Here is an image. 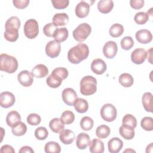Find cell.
<instances>
[{
  "label": "cell",
  "instance_id": "obj_1",
  "mask_svg": "<svg viewBox=\"0 0 153 153\" xmlns=\"http://www.w3.org/2000/svg\"><path fill=\"white\" fill-rule=\"evenodd\" d=\"M89 54V48L87 45L79 43L70 48L68 53V60L73 64H78L87 59Z\"/></svg>",
  "mask_w": 153,
  "mask_h": 153
},
{
  "label": "cell",
  "instance_id": "obj_2",
  "mask_svg": "<svg viewBox=\"0 0 153 153\" xmlns=\"http://www.w3.org/2000/svg\"><path fill=\"white\" fill-rule=\"evenodd\" d=\"M21 22L20 19L16 16L10 17L5 22V30L4 33L5 39L10 42H15L19 38V29L20 27Z\"/></svg>",
  "mask_w": 153,
  "mask_h": 153
},
{
  "label": "cell",
  "instance_id": "obj_3",
  "mask_svg": "<svg viewBox=\"0 0 153 153\" xmlns=\"http://www.w3.org/2000/svg\"><path fill=\"white\" fill-rule=\"evenodd\" d=\"M68 71L65 68H55L47 78L46 83L51 88H57L62 84V81L68 76Z\"/></svg>",
  "mask_w": 153,
  "mask_h": 153
},
{
  "label": "cell",
  "instance_id": "obj_4",
  "mask_svg": "<svg viewBox=\"0 0 153 153\" xmlns=\"http://www.w3.org/2000/svg\"><path fill=\"white\" fill-rule=\"evenodd\" d=\"M17 60L13 56L5 53L0 55V70L8 74L15 72L18 68Z\"/></svg>",
  "mask_w": 153,
  "mask_h": 153
},
{
  "label": "cell",
  "instance_id": "obj_5",
  "mask_svg": "<svg viewBox=\"0 0 153 153\" xmlns=\"http://www.w3.org/2000/svg\"><path fill=\"white\" fill-rule=\"evenodd\" d=\"M80 92L84 96H90L97 90V80L90 75L84 76L80 81Z\"/></svg>",
  "mask_w": 153,
  "mask_h": 153
},
{
  "label": "cell",
  "instance_id": "obj_6",
  "mask_svg": "<svg viewBox=\"0 0 153 153\" xmlns=\"http://www.w3.org/2000/svg\"><path fill=\"white\" fill-rule=\"evenodd\" d=\"M91 32V26L87 23H83L78 25L73 31L74 38L78 42L85 41L90 35Z\"/></svg>",
  "mask_w": 153,
  "mask_h": 153
},
{
  "label": "cell",
  "instance_id": "obj_7",
  "mask_svg": "<svg viewBox=\"0 0 153 153\" xmlns=\"http://www.w3.org/2000/svg\"><path fill=\"white\" fill-rule=\"evenodd\" d=\"M24 33L29 39H33L36 38L39 33V26L35 19H30L27 20L23 27Z\"/></svg>",
  "mask_w": 153,
  "mask_h": 153
},
{
  "label": "cell",
  "instance_id": "obj_8",
  "mask_svg": "<svg viewBox=\"0 0 153 153\" xmlns=\"http://www.w3.org/2000/svg\"><path fill=\"white\" fill-rule=\"evenodd\" d=\"M100 112L102 118L107 122H112L114 121L117 115L116 108L110 103H106L103 105L100 109Z\"/></svg>",
  "mask_w": 153,
  "mask_h": 153
},
{
  "label": "cell",
  "instance_id": "obj_9",
  "mask_svg": "<svg viewBox=\"0 0 153 153\" xmlns=\"http://www.w3.org/2000/svg\"><path fill=\"white\" fill-rule=\"evenodd\" d=\"M45 50L46 54L48 57L51 58L57 57L61 51V44L55 40L50 41L47 44Z\"/></svg>",
  "mask_w": 153,
  "mask_h": 153
},
{
  "label": "cell",
  "instance_id": "obj_10",
  "mask_svg": "<svg viewBox=\"0 0 153 153\" xmlns=\"http://www.w3.org/2000/svg\"><path fill=\"white\" fill-rule=\"evenodd\" d=\"M62 97L65 103L69 106H74L75 100L78 99L76 91L72 88H65L62 91Z\"/></svg>",
  "mask_w": 153,
  "mask_h": 153
},
{
  "label": "cell",
  "instance_id": "obj_11",
  "mask_svg": "<svg viewBox=\"0 0 153 153\" xmlns=\"http://www.w3.org/2000/svg\"><path fill=\"white\" fill-rule=\"evenodd\" d=\"M118 51L117 44L113 41H109L106 42L103 47V53L107 59L114 58Z\"/></svg>",
  "mask_w": 153,
  "mask_h": 153
},
{
  "label": "cell",
  "instance_id": "obj_12",
  "mask_svg": "<svg viewBox=\"0 0 153 153\" xmlns=\"http://www.w3.org/2000/svg\"><path fill=\"white\" fill-rule=\"evenodd\" d=\"M16 101L14 95L10 91H4L0 94V105L4 108L12 106Z\"/></svg>",
  "mask_w": 153,
  "mask_h": 153
},
{
  "label": "cell",
  "instance_id": "obj_13",
  "mask_svg": "<svg viewBox=\"0 0 153 153\" xmlns=\"http://www.w3.org/2000/svg\"><path fill=\"white\" fill-rule=\"evenodd\" d=\"M146 58V52L142 48H136L131 54V60L135 64L140 65L143 63Z\"/></svg>",
  "mask_w": 153,
  "mask_h": 153
},
{
  "label": "cell",
  "instance_id": "obj_14",
  "mask_svg": "<svg viewBox=\"0 0 153 153\" xmlns=\"http://www.w3.org/2000/svg\"><path fill=\"white\" fill-rule=\"evenodd\" d=\"M17 79L20 84L24 87H29L33 83V76L27 70L22 71L17 75Z\"/></svg>",
  "mask_w": 153,
  "mask_h": 153
},
{
  "label": "cell",
  "instance_id": "obj_15",
  "mask_svg": "<svg viewBox=\"0 0 153 153\" xmlns=\"http://www.w3.org/2000/svg\"><path fill=\"white\" fill-rule=\"evenodd\" d=\"M107 69L106 64L101 59H96L93 60L91 64V69L92 72L97 75L103 74Z\"/></svg>",
  "mask_w": 153,
  "mask_h": 153
},
{
  "label": "cell",
  "instance_id": "obj_16",
  "mask_svg": "<svg viewBox=\"0 0 153 153\" xmlns=\"http://www.w3.org/2000/svg\"><path fill=\"white\" fill-rule=\"evenodd\" d=\"M136 40L141 44H146L149 43L152 39L151 32L147 29H140L135 34Z\"/></svg>",
  "mask_w": 153,
  "mask_h": 153
},
{
  "label": "cell",
  "instance_id": "obj_17",
  "mask_svg": "<svg viewBox=\"0 0 153 153\" xmlns=\"http://www.w3.org/2000/svg\"><path fill=\"white\" fill-rule=\"evenodd\" d=\"M90 11V5L85 1H80L76 6L75 13L79 18H84L87 17Z\"/></svg>",
  "mask_w": 153,
  "mask_h": 153
},
{
  "label": "cell",
  "instance_id": "obj_18",
  "mask_svg": "<svg viewBox=\"0 0 153 153\" xmlns=\"http://www.w3.org/2000/svg\"><path fill=\"white\" fill-rule=\"evenodd\" d=\"M123 146V141L118 137H112L108 142V151L111 153H117Z\"/></svg>",
  "mask_w": 153,
  "mask_h": 153
},
{
  "label": "cell",
  "instance_id": "obj_19",
  "mask_svg": "<svg viewBox=\"0 0 153 153\" xmlns=\"http://www.w3.org/2000/svg\"><path fill=\"white\" fill-rule=\"evenodd\" d=\"M90 138L88 134L80 133L76 139V145L79 149H85L89 145Z\"/></svg>",
  "mask_w": 153,
  "mask_h": 153
},
{
  "label": "cell",
  "instance_id": "obj_20",
  "mask_svg": "<svg viewBox=\"0 0 153 153\" xmlns=\"http://www.w3.org/2000/svg\"><path fill=\"white\" fill-rule=\"evenodd\" d=\"M31 74L33 77L42 78L46 76L48 74V68L43 64H38L32 69Z\"/></svg>",
  "mask_w": 153,
  "mask_h": 153
},
{
  "label": "cell",
  "instance_id": "obj_21",
  "mask_svg": "<svg viewBox=\"0 0 153 153\" xmlns=\"http://www.w3.org/2000/svg\"><path fill=\"white\" fill-rule=\"evenodd\" d=\"M59 139L63 144L69 145L74 142L75 139V134L72 130L64 129L60 133Z\"/></svg>",
  "mask_w": 153,
  "mask_h": 153
},
{
  "label": "cell",
  "instance_id": "obj_22",
  "mask_svg": "<svg viewBox=\"0 0 153 153\" xmlns=\"http://www.w3.org/2000/svg\"><path fill=\"white\" fill-rule=\"evenodd\" d=\"M21 121V117L16 111H12L8 113L6 117L7 124L11 128Z\"/></svg>",
  "mask_w": 153,
  "mask_h": 153
},
{
  "label": "cell",
  "instance_id": "obj_23",
  "mask_svg": "<svg viewBox=\"0 0 153 153\" xmlns=\"http://www.w3.org/2000/svg\"><path fill=\"white\" fill-rule=\"evenodd\" d=\"M142 102L145 110L149 112H152L153 96L151 93H145L142 97Z\"/></svg>",
  "mask_w": 153,
  "mask_h": 153
},
{
  "label": "cell",
  "instance_id": "obj_24",
  "mask_svg": "<svg viewBox=\"0 0 153 153\" xmlns=\"http://www.w3.org/2000/svg\"><path fill=\"white\" fill-rule=\"evenodd\" d=\"M90 151L91 153H103L104 152V143L99 139H93L89 144Z\"/></svg>",
  "mask_w": 153,
  "mask_h": 153
},
{
  "label": "cell",
  "instance_id": "obj_25",
  "mask_svg": "<svg viewBox=\"0 0 153 153\" xmlns=\"http://www.w3.org/2000/svg\"><path fill=\"white\" fill-rule=\"evenodd\" d=\"M52 21L53 23L57 27L65 26L69 22V16L65 13H56L54 15Z\"/></svg>",
  "mask_w": 153,
  "mask_h": 153
},
{
  "label": "cell",
  "instance_id": "obj_26",
  "mask_svg": "<svg viewBox=\"0 0 153 153\" xmlns=\"http://www.w3.org/2000/svg\"><path fill=\"white\" fill-rule=\"evenodd\" d=\"M114 7V2L112 0H101L98 2L97 9L103 13H109Z\"/></svg>",
  "mask_w": 153,
  "mask_h": 153
},
{
  "label": "cell",
  "instance_id": "obj_27",
  "mask_svg": "<svg viewBox=\"0 0 153 153\" xmlns=\"http://www.w3.org/2000/svg\"><path fill=\"white\" fill-rule=\"evenodd\" d=\"M119 133L120 135L126 140H131L134 136V128L127 126L122 125L119 129Z\"/></svg>",
  "mask_w": 153,
  "mask_h": 153
},
{
  "label": "cell",
  "instance_id": "obj_28",
  "mask_svg": "<svg viewBox=\"0 0 153 153\" xmlns=\"http://www.w3.org/2000/svg\"><path fill=\"white\" fill-rule=\"evenodd\" d=\"M69 35V32L67 28L66 27H61L57 28L53 35V38L55 41L59 42H63L66 40Z\"/></svg>",
  "mask_w": 153,
  "mask_h": 153
},
{
  "label": "cell",
  "instance_id": "obj_29",
  "mask_svg": "<svg viewBox=\"0 0 153 153\" xmlns=\"http://www.w3.org/2000/svg\"><path fill=\"white\" fill-rule=\"evenodd\" d=\"M49 127L50 129L56 133H60L65 129V124L62 122L60 119L58 118L52 119L49 123Z\"/></svg>",
  "mask_w": 153,
  "mask_h": 153
},
{
  "label": "cell",
  "instance_id": "obj_30",
  "mask_svg": "<svg viewBox=\"0 0 153 153\" xmlns=\"http://www.w3.org/2000/svg\"><path fill=\"white\" fill-rule=\"evenodd\" d=\"M74 106L78 112L85 113L88 109V103L84 99L78 98L75 100Z\"/></svg>",
  "mask_w": 153,
  "mask_h": 153
},
{
  "label": "cell",
  "instance_id": "obj_31",
  "mask_svg": "<svg viewBox=\"0 0 153 153\" xmlns=\"http://www.w3.org/2000/svg\"><path fill=\"white\" fill-rule=\"evenodd\" d=\"M118 81L122 86L124 87H130L133 84L134 79L130 74L128 73H124L119 76Z\"/></svg>",
  "mask_w": 153,
  "mask_h": 153
},
{
  "label": "cell",
  "instance_id": "obj_32",
  "mask_svg": "<svg viewBox=\"0 0 153 153\" xmlns=\"http://www.w3.org/2000/svg\"><path fill=\"white\" fill-rule=\"evenodd\" d=\"M124 32V27L119 23H115L112 25L109 30V33L113 38H118Z\"/></svg>",
  "mask_w": 153,
  "mask_h": 153
},
{
  "label": "cell",
  "instance_id": "obj_33",
  "mask_svg": "<svg viewBox=\"0 0 153 153\" xmlns=\"http://www.w3.org/2000/svg\"><path fill=\"white\" fill-rule=\"evenodd\" d=\"M44 151L46 153H59L61 151V147L58 143L50 141L45 144Z\"/></svg>",
  "mask_w": 153,
  "mask_h": 153
},
{
  "label": "cell",
  "instance_id": "obj_34",
  "mask_svg": "<svg viewBox=\"0 0 153 153\" xmlns=\"http://www.w3.org/2000/svg\"><path fill=\"white\" fill-rule=\"evenodd\" d=\"M110 128L106 125H100L97 127L96 130V134L99 139H105L110 134Z\"/></svg>",
  "mask_w": 153,
  "mask_h": 153
},
{
  "label": "cell",
  "instance_id": "obj_35",
  "mask_svg": "<svg viewBox=\"0 0 153 153\" xmlns=\"http://www.w3.org/2000/svg\"><path fill=\"white\" fill-rule=\"evenodd\" d=\"M11 131L14 135L21 136L24 135L27 131V126L24 123L20 121L17 125L12 127Z\"/></svg>",
  "mask_w": 153,
  "mask_h": 153
},
{
  "label": "cell",
  "instance_id": "obj_36",
  "mask_svg": "<svg viewBox=\"0 0 153 153\" xmlns=\"http://www.w3.org/2000/svg\"><path fill=\"white\" fill-rule=\"evenodd\" d=\"M60 119L64 124L69 125L74 121L75 115L72 111L67 110L62 113Z\"/></svg>",
  "mask_w": 153,
  "mask_h": 153
},
{
  "label": "cell",
  "instance_id": "obj_37",
  "mask_svg": "<svg viewBox=\"0 0 153 153\" xmlns=\"http://www.w3.org/2000/svg\"><path fill=\"white\" fill-rule=\"evenodd\" d=\"M94 125L93 119L89 117H84L80 121V127L84 131L90 130Z\"/></svg>",
  "mask_w": 153,
  "mask_h": 153
},
{
  "label": "cell",
  "instance_id": "obj_38",
  "mask_svg": "<svg viewBox=\"0 0 153 153\" xmlns=\"http://www.w3.org/2000/svg\"><path fill=\"white\" fill-rule=\"evenodd\" d=\"M123 125L130 126L133 128L137 126L136 118L131 114H126L123 118Z\"/></svg>",
  "mask_w": 153,
  "mask_h": 153
},
{
  "label": "cell",
  "instance_id": "obj_39",
  "mask_svg": "<svg viewBox=\"0 0 153 153\" xmlns=\"http://www.w3.org/2000/svg\"><path fill=\"white\" fill-rule=\"evenodd\" d=\"M134 22L138 25L145 24L149 20V15L145 12L137 13L134 17Z\"/></svg>",
  "mask_w": 153,
  "mask_h": 153
},
{
  "label": "cell",
  "instance_id": "obj_40",
  "mask_svg": "<svg viewBox=\"0 0 153 153\" xmlns=\"http://www.w3.org/2000/svg\"><path fill=\"white\" fill-rule=\"evenodd\" d=\"M35 137L40 140H45L48 136V131L44 127H39L35 130Z\"/></svg>",
  "mask_w": 153,
  "mask_h": 153
},
{
  "label": "cell",
  "instance_id": "obj_41",
  "mask_svg": "<svg viewBox=\"0 0 153 153\" xmlns=\"http://www.w3.org/2000/svg\"><path fill=\"white\" fill-rule=\"evenodd\" d=\"M141 127L146 131H152L153 130V119L152 117H145L143 118L140 122Z\"/></svg>",
  "mask_w": 153,
  "mask_h": 153
},
{
  "label": "cell",
  "instance_id": "obj_42",
  "mask_svg": "<svg viewBox=\"0 0 153 153\" xmlns=\"http://www.w3.org/2000/svg\"><path fill=\"white\" fill-rule=\"evenodd\" d=\"M121 47L123 50H129L134 45V41L131 36H127L121 40Z\"/></svg>",
  "mask_w": 153,
  "mask_h": 153
},
{
  "label": "cell",
  "instance_id": "obj_43",
  "mask_svg": "<svg viewBox=\"0 0 153 153\" xmlns=\"http://www.w3.org/2000/svg\"><path fill=\"white\" fill-rule=\"evenodd\" d=\"M27 123L30 126H37L41 121V117L35 113L30 114L26 118Z\"/></svg>",
  "mask_w": 153,
  "mask_h": 153
},
{
  "label": "cell",
  "instance_id": "obj_44",
  "mask_svg": "<svg viewBox=\"0 0 153 153\" xmlns=\"http://www.w3.org/2000/svg\"><path fill=\"white\" fill-rule=\"evenodd\" d=\"M57 29V26H56L53 23H49L44 26L43 32L45 36L48 37H52Z\"/></svg>",
  "mask_w": 153,
  "mask_h": 153
},
{
  "label": "cell",
  "instance_id": "obj_45",
  "mask_svg": "<svg viewBox=\"0 0 153 153\" xmlns=\"http://www.w3.org/2000/svg\"><path fill=\"white\" fill-rule=\"evenodd\" d=\"M51 3L56 9H65L69 5V1L68 0H52Z\"/></svg>",
  "mask_w": 153,
  "mask_h": 153
},
{
  "label": "cell",
  "instance_id": "obj_46",
  "mask_svg": "<svg viewBox=\"0 0 153 153\" xmlns=\"http://www.w3.org/2000/svg\"><path fill=\"white\" fill-rule=\"evenodd\" d=\"M13 3L17 8L23 9L28 6L29 0H13Z\"/></svg>",
  "mask_w": 153,
  "mask_h": 153
},
{
  "label": "cell",
  "instance_id": "obj_47",
  "mask_svg": "<svg viewBox=\"0 0 153 153\" xmlns=\"http://www.w3.org/2000/svg\"><path fill=\"white\" fill-rule=\"evenodd\" d=\"M130 4L131 8L135 10H139L142 8L144 5L143 0H131Z\"/></svg>",
  "mask_w": 153,
  "mask_h": 153
},
{
  "label": "cell",
  "instance_id": "obj_48",
  "mask_svg": "<svg viewBox=\"0 0 153 153\" xmlns=\"http://www.w3.org/2000/svg\"><path fill=\"white\" fill-rule=\"evenodd\" d=\"M1 153H5V152L15 153V150L11 145H4L1 148Z\"/></svg>",
  "mask_w": 153,
  "mask_h": 153
},
{
  "label": "cell",
  "instance_id": "obj_49",
  "mask_svg": "<svg viewBox=\"0 0 153 153\" xmlns=\"http://www.w3.org/2000/svg\"><path fill=\"white\" fill-rule=\"evenodd\" d=\"M20 153H25V152H34L33 149L29 146H22L19 151Z\"/></svg>",
  "mask_w": 153,
  "mask_h": 153
},
{
  "label": "cell",
  "instance_id": "obj_50",
  "mask_svg": "<svg viewBox=\"0 0 153 153\" xmlns=\"http://www.w3.org/2000/svg\"><path fill=\"white\" fill-rule=\"evenodd\" d=\"M146 57L148 59V60L149 62L151 64H152V48H151L149 49L147 52H146Z\"/></svg>",
  "mask_w": 153,
  "mask_h": 153
}]
</instances>
